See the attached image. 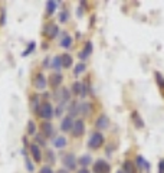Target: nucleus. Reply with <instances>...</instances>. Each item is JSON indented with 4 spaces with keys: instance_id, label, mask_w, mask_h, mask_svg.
<instances>
[{
    "instance_id": "f257e3e1",
    "label": "nucleus",
    "mask_w": 164,
    "mask_h": 173,
    "mask_svg": "<svg viewBox=\"0 0 164 173\" xmlns=\"http://www.w3.org/2000/svg\"><path fill=\"white\" fill-rule=\"evenodd\" d=\"M40 117V118L43 120H50L52 117L55 115V111H53V107H52V104L48 103V101H45L39 105V110L38 113H36Z\"/></svg>"
},
{
    "instance_id": "f03ea898",
    "label": "nucleus",
    "mask_w": 164,
    "mask_h": 173,
    "mask_svg": "<svg viewBox=\"0 0 164 173\" xmlns=\"http://www.w3.org/2000/svg\"><path fill=\"white\" fill-rule=\"evenodd\" d=\"M102 143H104V136L97 131V133L91 134L89 140H88V146L91 147V149H98V147H101Z\"/></svg>"
},
{
    "instance_id": "7ed1b4c3",
    "label": "nucleus",
    "mask_w": 164,
    "mask_h": 173,
    "mask_svg": "<svg viewBox=\"0 0 164 173\" xmlns=\"http://www.w3.org/2000/svg\"><path fill=\"white\" fill-rule=\"evenodd\" d=\"M71 131H72V136H73V137H81V136L85 133V123H84V120H81V118L75 120Z\"/></svg>"
},
{
    "instance_id": "20e7f679",
    "label": "nucleus",
    "mask_w": 164,
    "mask_h": 173,
    "mask_svg": "<svg viewBox=\"0 0 164 173\" xmlns=\"http://www.w3.org/2000/svg\"><path fill=\"white\" fill-rule=\"evenodd\" d=\"M46 85H48V81H46V78H45L43 74H42V72L36 74L35 78H33V86H35L36 90H39V91H43L45 88H46Z\"/></svg>"
},
{
    "instance_id": "39448f33",
    "label": "nucleus",
    "mask_w": 164,
    "mask_h": 173,
    "mask_svg": "<svg viewBox=\"0 0 164 173\" xmlns=\"http://www.w3.org/2000/svg\"><path fill=\"white\" fill-rule=\"evenodd\" d=\"M62 163L66 168V170H73L77 168V159H75V156L72 153H68V154H65L62 157Z\"/></svg>"
},
{
    "instance_id": "423d86ee",
    "label": "nucleus",
    "mask_w": 164,
    "mask_h": 173,
    "mask_svg": "<svg viewBox=\"0 0 164 173\" xmlns=\"http://www.w3.org/2000/svg\"><path fill=\"white\" fill-rule=\"evenodd\" d=\"M109 170H111L109 164L102 159H98L94 164V172L95 173H109Z\"/></svg>"
},
{
    "instance_id": "0eeeda50",
    "label": "nucleus",
    "mask_w": 164,
    "mask_h": 173,
    "mask_svg": "<svg viewBox=\"0 0 164 173\" xmlns=\"http://www.w3.org/2000/svg\"><path fill=\"white\" fill-rule=\"evenodd\" d=\"M58 32H59V29H58V26L56 25H53V23H50V25H46L43 29V33L45 36L48 39H53L56 35H58Z\"/></svg>"
},
{
    "instance_id": "6e6552de",
    "label": "nucleus",
    "mask_w": 164,
    "mask_h": 173,
    "mask_svg": "<svg viewBox=\"0 0 164 173\" xmlns=\"http://www.w3.org/2000/svg\"><path fill=\"white\" fill-rule=\"evenodd\" d=\"M40 130H42V134H43V137H52L53 133H55L53 125H52L50 121H43V123L40 124Z\"/></svg>"
},
{
    "instance_id": "1a4fd4ad",
    "label": "nucleus",
    "mask_w": 164,
    "mask_h": 173,
    "mask_svg": "<svg viewBox=\"0 0 164 173\" xmlns=\"http://www.w3.org/2000/svg\"><path fill=\"white\" fill-rule=\"evenodd\" d=\"M62 81H63V76L60 75V74H52V75L49 76V84L52 88H58V86L62 84Z\"/></svg>"
},
{
    "instance_id": "9d476101",
    "label": "nucleus",
    "mask_w": 164,
    "mask_h": 173,
    "mask_svg": "<svg viewBox=\"0 0 164 173\" xmlns=\"http://www.w3.org/2000/svg\"><path fill=\"white\" fill-rule=\"evenodd\" d=\"M29 149H30V154H32L33 160H35V162H40V160H42V151H40L38 144H30Z\"/></svg>"
},
{
    "instance_id": "9b49d317",
    "label": "nucleus",
    "mask_w": 164,
    "mask_h": 173,
    "mask_svg": "<svg viewBox=\"0 0 164 173\" xmlns=\"http://www.w3.org/2000/svg\"><path fill=\"white\" fill-rule=\"evenodd\" d=\"M72 125H73V120H72V117L66 115L65 118L62 120V123H60V130H62V131H71Z\"/></svg>"
},
{
    "instance_id": "f8f14e48",
    "label": "nucleus",
    "mask_w": 164,
    "mask_h": 173,
    "mask_svg": "<svg viewBox=\"0 0 164 173\" xmlns=\"http://www.w3.org/2000/svg\"><path fill=\"white\" fill-rule=\"evenodd\" d=\"M95 125H97V129H99V130H105L109 125L108 117H107V115H99L98 120H97V123H95Z\"/></svg>"
},
{
    "instance_id": "ddd939ff",
    "label": "nucleus",
    "mask_w": 164,
    "mask_h": 173,
    "mask_svg": "<svg viewBox=\"0 0 164 173\" xmlns=\"http://www.w3.org/2000/svg\"><path fill=\"white\" fill-rule=\"evenodd\" d=\"M91 54H92V42H91V41H88V42L85 43V48H84V51L79 52V58H81V59H87Z\"/></svg>"
},
{
    "instance_id": "4468645a",
    "label": "nucleus",
    "mask_w": 164,
    "mask_h": 173,
    "mask_svg": "<svg viewBox=\"0 0 164 173\" xmlns=\"http://www.w3.org/2000/svg\"><path fill=\"white\" fill-rule=\"evenodd\" d=\"M68 111H69V117H75V115H78V114L81 113V104L72 103L71 105H69V108H68Z\"/></svg>"
},
{
    "instance_id": "2eb2a0df",
    "label": "nucleus",
    "mask_w": 164,
    "mask_h": 173,
    "mask_svg": "<svg viewBox=\"0 0 164 173\" xmlns=\"http://www.w3.org/2000/svg\"><path fill=\"white\" fill-rule=\"evenodd\" d=\"M122 172L124 173H135V164L131 160H125L122 164Z\"/></svg>"
},
{
    "instance_id": "dca6fc26",
    "label": "nucleus",
    "mask_w": 164,
    "mask_h": 173,
    "mask_svg": "<svg viewBox=\"0 0 164 173\" xmlns=\"http://www.w3.org/2000/svg\"><path fill=\"white\" fill-rule=\"evenodd\" d=\"M60 61H62V66L63 68H71L73 61H72V56L69 54H63L60 56Z\"/></svg>"
},
{
    "instance_id": "f3484780",
    "label": "nucleus",
    "mask_w": 164,
    "mask_h": 173,
    "mask_svg": "<svg viewBox=\"0 0 164 173\" xmlns=\"http://www.w3.org/2000/svg\"><path fill=\"white\" fill-rule=\"evenodd\" d=\"M53 146L56 149H63L66 146V139L63 136H58V137H55L53 139Z\"/></svg>"
},
{
    "instance_id": "a211bd4d",
    "label": "nucleus",
    "mask_w": 164,
    "mask_h": 173,
    "mask_svg": "<svg viewBox=\"0 0 164 173\" xmlns=\"http://www.w3.org/2000/svg\"><path fill=\"white\" fill-rule=\"evenodd\" d=\"M56 6H58V2H55V0L46 2V13L48 15H53L55 10H56Z\"/></svg>"
},
{
    "instance_id": "6ab92c4d",
    "label": "nucleus",
    "mask_w": 164,
    "mask_h": 173,
    "mask_svg": "<svg viewBox=\"0 0 164 173\" xmlns=\"http://www.w3.org/2000/svg\"><path fill=\"white\" fill-rule=\"evenodd\" d=\"M91 162H92V157L89 156V154H84V156H81L78 159V163H79L81 166H84V168H87Z\"/></svg>"
},
{
    "instance_id": "aec40b11",
    "label": "nucleus",
    "mask_w": 164,
    "mask_h": 173,
    "mask_svg": "<svg viewBox=\"0 0 164 173\" xmlns=\"http://www.w3.org/2000/svg\"><path fill=\"white\" fill-rule=\"evenodd\" d=\"M132 120H134V124H135L137 129H142V127H144V123H142L141 117H140V114L137 113V111L132 113Z\"/></svg>"
},
{
    "instance_id": "412c9836",
    "label": "nucleus",
    "mask_w": 164,
    "mask_h": 173,
    "mask_svg": "<svg viewBox=\"0 0 164 173\" xmlns=\"http://www.w3.org/2000/svg\"><path fill=\"white\" fill-rule=\"evenodd\" d=\"M71 45H72V38L69 36V35L63 33V36H62V41H60V46H62V48H69Z\"/></svg>"
},
{
    "instance_id": "4be33fe9",
    "label": "nucleus",
    "mask_w": 164,
    "mask_h": 173,
    "mask_svg": "<svg viewBox=\"0 0 164 173\" xmlns=\"http://www.w3.org/2000/svg\"><path fill=\"white\" fill-rule=\"evenodd\" d=\"M137 164H138L140 168L144 169L145 172H150V163L145 162V160H144V159H142L141 156H138V157H137Z\"/></svg>"
},
{
    "instance_id": "5701e85b",
    "label": "nucleus",
    "mask_w": 164,
    "mask_h": 173,
    "mask_svg": "<svg viewBox=\"0 0 164 173\" xmlns=\"http://www.w3.org/2000/svg\"><path fill=\"white\" fill-rule=\"evenodd\" d=\"M85 69H87V65L84 64V62H79V64H78L75 68H73V75L78 76L79 74H82V72H84Z\"/></svg>"
},
{
    "instance_id": "b1692460",
    "label": "nucleus",
    "mask_w": 164,
    "mask_h": 173,
    "mask_svg": "<svg viewBox=\"0 0 164 173\" xmlns=\"http://www.w3.org/2000/svg\"><path fill=\"white\" fill-rule=\"evenodd\" d=\"M60 98H62V103L63 104L68 103V101L71 100V92L68 91L66 88H62V91H60Z\"/></svg>"
},
{
    "instance_id": "393cba45",
    "label": "nucleus",
    "mask_w": 164,
    "mask_h": 173,
    "mask_svg": "<svg viewBox=\"0 0 164 173\" xmlns=\"http://www.w3.org/2000/svg\"><path fill=\"white\" fill-rule=\"evenodd\" d=\"M35 133H36V124H35L33 120H29L27 121V134L35 136Z\"/></svg>"
},
{
    "instance_id": "a878e982",
    "label": "nucleus",
    "mask_w": 164,
    "mask_h": 173,
    "mask_svg": "<svg viewBox=\"0 0 164 173\" xmlns=\"http://www.w3.org/2000/svg\"><path fill=\"white\" fill-rule=\"evenodd\" d=\"M35 48H36V43H35V42H30V43H29V46H27V48L22 52V56H27V55H30L33 51H35Z\"/></svg>"
},
{
    "instance_id": "bb28decb",
    "label": "nucleus",
    "mask_w": 164,
    "mask_h": 173,
    "mask_svg": "<svg viewBox=\"0 0 164 173\" xmlns=\"http://www.w3.org/2000/svg\"><path fill=\"white\" fill-rule=\"evenodd\" d=\"M91 104L89 103H84V104H81V113L84 114V115H88V114L91 113Z\"/></svg>"
},
{
    "instance_id": "cd10ccee",
    "label": "nucleus",
    "mask_w": 164,
    "mask_h": 173,
    "mask_svg": "<svg viewBox=\"0 0 164 173\" xmlns=\"http://www.w3.org/2000/svg\"><path fill=\"white\" fill-rule=\"evenodd\" d=\"M52 68H53V69H60V68H62L60 56H55L53 58V61H52Z\"/></svg>"
},
{
    "instance_id": "c85d7f7f",
    "label": "nucleus",
    "mask_w": 164,
    "mask_h": 173,
    "mask_svg": "<svg viewBox=\"0 0 164 173\" xmlns=\"http://www.w3.org/2000/svg\"><path fill=\"white\" fill-rule=\"evenodd\" d=\"M81 91H82V84L81 82H73V85H72V92L77 94V95H81Z\"/></svg>"
},
{
    "instance_id": "c756f323",
    "label": "nucleus",
    "mask_w": 164,
    "mask_h": 173,
    "mask_svg": "<svg viewBox=\"0 0 164 173\" xmlns=\"http://www.w3.org/2000/svg\"><path fill=\"white\" fill-rule=\"evenodd\" d=\"M25 164H26L27 172L32 173L33 170H35V168H33V164H32V160H30V159H29V156H26V154H25Z\"/></svg>"
},
{
    "instance_id": "7c9ffc66",
    "label": "nucleus",
    "mask_w": 164,
    "mask_h": 173,
    "mask_svg": "<svg viewBox=\"0 0 164 173\" xmlns=\"http://www.w3.org/2000/svg\"><path fill=\"white\" fill-rule=\"evenodd\" d=\"M30 103H32V107H33V110L38 113V110H39V105L40 104L38 103V95H33L32 98H30Z\"/></svg>"
},
{
    "instance_id": "2f4dec72",
    "label": "nucleus",
    "mask_w": 164,
    "mask_h": 173,
    "mask_svg": "<svg viewBox=\"0 0 164 173\" xmlns=\"http://www.w3.org/2000/svg\"><path fill=\"white\" fill-rule=\"evenodd\" d=\"M63 110H65V104L60 103L59 105H58V108H56V111H55V115H56V117H60L62 113H63Z\"/></svg>"
},
{
    "instance_id": "473e14b6",
    "label": "nucleus",
    "mask_w": 164,
    "mask_h": 173,
    "mask_svg": "<svg viewBox=\"0 0 164 173\" xmlns=\"http://www.w3.org/2000/svg\"><path fill=\"white\" fill-rule=\"evenodd\" d=\"M35 140L36 143H39V146H46V140L43 136H35Z\"/></svg>"
},
{
    "instance_id": "72a5a7b5",
    "label": "nucleus",
    "mask_w": 164,
    "mask_h": 173,
    "mask_svg": "<svg viewBox=\"0 0 164 173\" xmlns=\"http://www.w3.org/2000/svg\"><path fill=\"white\" fill-rule=\"evenodd\" d=\"M155 78H157V82L160 84V86L161 88H164V78L161 74H159V72H155Z\"/></svg>"
},
{
    "instance_id": "f704fd0d",
    "label": "nucleus",
    "mask_w": 164,
    "mask_h": 173,
    "mask_svg": "<svg viewBox=\"0 0 164 173\" xmlns=\"http://www.w3.org/2000/svg\"><path fill=\"white\" fill-rule=\"evenodd\" d=\"M68 12H60V15H59V22H62V23H65L66 20H68Z\"/></svg>"
},
{
    "instance_id": "c9c22d12",
    "label": "nucleus",
    "mask_w": 164,
    "mask_h": 173,
    "mask_svg": "<svg viewBox=\"0 0 164 173\" xmlns=\"http://www.w3.org/2000/svg\"><path fill=\"white\" fill-rule=\"evenodd\" d=\"M6 23V12L5 9H2V15H0V26H5Z\"/></svg>"
},
{
    "instance_id": "e433bc0d",
    "label": "nucleus",
    "mask_w": 164,
    "mask_h": 173,
    "mask_svg": "<svg viewBox=\"0 0 164 173\" xmlns=\"http://www.w3.org/2000/svg\"><path fill=\"white\" fill-rule=\"evenodd\" d=\"M39 173H53V170H52V168H50V166H48V164H46V166H43V168L39 170Z\"/></svg>"
},
{
    "instance_id": "4c0bfd02",
    "label": "nucleus",
    "mask_w": 164,
    "mask_h": 173,
    "mask_svg": "<svg viewBox=\"0 0 164 173\" xmlns=\"http://www.w3.org/2000/svg\"><path fill=\"white\" fill-rule=\"evenodd\" d=\"M48 160H49L50 163H55V154L52 150H48Z\"/></svg>"
},
{
    "instance_id": "58836bf2",
    "label": "nucleus",
    "mask_w": 164,
    "mask_h": 173,
    "mask_svg": "<svg viewBox=\"0 0 164 173\" xmlns=\"http://www.w3.org/2000/svg\"><path fill=\"white\" fill-rule=\"evenodd\" d=\"M88 92V84H82V91H81V97H85Z\"/></svg>"
},
{
    "instance_id": "ea45409f",
    "label": "nucleus",
    "mask_w": 164,
    "mask_h": 173,
    "mask_svg": "<svg viewBox=\"0 0 164 173\" xmlns=\"http://www.w3.org/2000/svg\"><path fill=\"white\" fill-rule=\"evenodd\" d=\"M159 172L160 173H164V160L160 162V166H159Z\"/></svg>"
},
{
    "instance_id": "a19ab883",
    "label": "nucleus",
    "mask_w": 164,
    "mask_h": 173,
    "mask_svg": "<svg viewBox=\"0 0 164 173\" xmlns=\"http://www.w3.org/2000/svg\"><path fill=\"white\" fill-rule=\"evenodd\" d=\"M77 173H89V170H88L87 168H82V169H79Z\"/></svg>"
},
{
    "instance_id": "79ce46f5",
    "label": "nucleus",
    "mask_w": 164,
    "mask_h": 173,
    "mask_svg": "<svg viewBox=\"0 0 164 173\" xmlns=\"http://www.w3.org/2000/svg\"><path fill=\"white\" fill-rule=\"evenodd\" d=\"M56 173H69V170H66V169H59Z\"/></svg>"
},
{
    "instance_id": "37998d69",
    "label": "nucleus",
    "mask_w": 164,
    "mask_h": 173,
    "mask_svg": "<svg viewBox=\"0 0 164 173\" xmlns=\"http://www.w3.org/2000/svg\"><path fill=\"white\" fill-rule=\"evenodd\" d=\"M48 62H49V59L46 58V59H45V64H43V66H48Z\"/></svg>"
},
{
    "instance_id": "c03bdc74",
    "label": "nucleus",
    "mask_w": 164,
    "mask_h": 173,
    "mask_svg": "<svg viewBox=\"0 0 164 173\" xmlns=\"http://www.w3.org/2000/svg\"><path fill=\"white\" fill-rule=\"evenodd\" d=\"M117 173H124V172H122V170H118V172H117Z\"/></svg>"
}]
</instances>
